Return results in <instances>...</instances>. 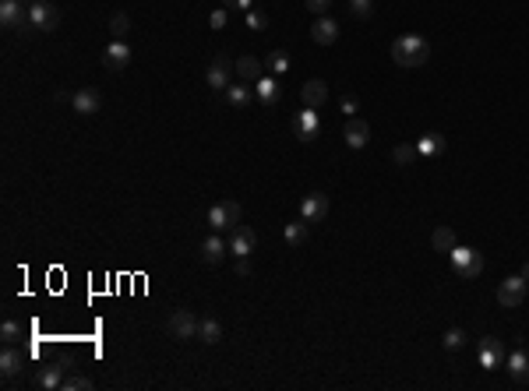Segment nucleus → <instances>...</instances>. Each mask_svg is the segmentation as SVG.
Wrapping results in <instances>:
<instances>
[{"label":"nucleus","instance_id":"31","mask_svg":"<svg viewBox=\"0 0 529 391\" xmlns=\"http://www.w3.org/2000/svg\"><path fill=\"white\" fill-rule=\"evenodd\" d=\"M283 233H286V244H290V247H300V244L307 240V226H303V218H300V222H286V230H283Z\"/></svg>","mask_w":529,"mask_h":391},{"label":"nucleus","instance_id":"1","mask_svg":"<svg viewBox=\"0 0 529 391\" xmlns=\"http://www.w3.org/2000/svg\"><path fill=\"white\" fill-rule=\"evenodd\" d=\"M392 61L399 67H423L431 61V42L423 35H416V32H406V35H399L392 42Z\"/></svg>","mask_w":529,"mask_h":391},{"label":"nucleus","instance_id":"42","mask_svg":"<svg viewBox=\"0 0 529 391\" xmlns=\"http://www.w3.org/2000/svg\"><path fill=\"white\" fill-rule=\"evenodd\" d=\"M522 278H526V282H529V261L522 264Z\"/></svg>","mask_w":529,"mask_h":391},{"label":"nucleus","instance_id":"36","mask_svg":"<svg viewBox=\"0 0 529 391\" xmlns=\"http://www.w3.org/2000/svg\"><path fill=\"white\" fill-rule=\"evenodd\" d=\"M349 11L356 18H370V11H374V0H349Z\"/></svg>","mask_w":529,"mask_h":391},{"label":"nucleus","instance_id":"39","mask_svg":"<svg viewBox=\"0 0 529 391\" xmlns=\"http://www.w3.org/2000/svg\"><path fill=\"white\" fill-rule=\"evenodd\" d=\"M329 8V0H307V11H314V15H322Z\"/></svg>","mask_w":529,"mask_h":391},{"label":"nucleus","instance_id":"21","mask_svg":"<svg viewBox=\"0 0 529 391\" xmlns=\"http://www.w3.org/2000/svg\"><path fill=\"white\" fill-rule=\"evenodd\" d=\"M254 92H258L261 106H276V102L283 99V88L276 85V78H258V81H254Z\"/></svg>","mask_w":529,"mask_h":391},{"label":"nucleus","instance_id":"7","mask_svg":"<svg viewBox=\"0 0 529 391\" xmlns=\"http://www.w3.org/2000/svg\"><path fill=\"white\" fill-rule=\"evenodd\" d=\"M526 289H529L526 278H522V275H512V278H505V282L498 286V303H501V307H522Z\"/></svg>","mask_w":529,"mask_h":391},{"label":"nucleus","instance_id":"14","mask_svg":"<svg viewBox=\"0 0 529 391\" xmlns=\"http://www.w3.org/2000/svg\"><path fill=\"white\" fill-rule=\"evenodd\" d=\"M325 215H329V198H325V194L314 191V194H307V198L300 201V218H303V222H322Z\"/></svg>","mask_w":529,"mask_h":391},{"label":"nucleus","instance_id":"41","mask_svg":"<svg viewBox=\"0 0 529 391\" xmlns=\"http://www.w3.org/2000/svg\"><path fill=\"white\" fill-rule=\"evenodd\" d=\"M237 275H251V261L247 257H237Z\"/></svg>","mask_w":529,"mask_h":391},{"label":"nucleus","instance_id":"12","mask_svg":"<svg viewBox=\"0 0 529 391\" xmlns=\"http://www.w3.org/2000/svg\"><path fill=\"white\" fill-rule=\"evenodd\" d=\"M293 134L300 138V141H314L317 134H322V124H317V113L314 109H300V113L293 117Z\"/></svg>","mask_w":529,"mask_h":391},{"label":"nucleus","instance_id":"37","mask_svg":"<svg viewBox=\"0 0 529 391\" xmlns=\"http://www.w3.org/2000/svg\"><path fill=\"white\" fill-rule=\"evenodd\" d=\"M208 25H212V29H223V25H226V8L212 11V15H208Z\"/></svg>","mask_w":529,"mask_h":391},{"label":"nucleus","instance_id":"3","mask_svg":"<svg viewBox=\"0 0 529 391\" xmlns=\"http://www.w3.org/2000/svg\"><path fill=\"white\" fill-rule=\"evenodd\" d=\"M208 226L216 230V233L240 226V205H237V201H219V205H212V208H208Z\"/></svg>","mask_w":529,"mask_h":391},{"label":"nucleus","instance_id":"15","mask_svg":"<svg viewBox=\"0 0 529 391\" xmlns=\"http://www.w3.org/2000/svg\"><path fill=\"white\" fill-rule=\"evenodd\" d=\"M501 363H505L501 339H494V335H491V339H484V342H480V367H484V370H498Z\"/></svg>","mask_w":529,"mask_h":391},{"label":"nucleus","instance_id":"19","mask_svg":"<svg viewBox=\"0 0 529 391\" xmlns=\"http://www.w3.org/2000/svg\"><path fill=\"white\" fill-rule=\"evenodd\" d=\"M64 370H68L64 363L39 367V370H35V384H39V388H49V391H53V388H64Z\"/></svg>","mask_w":529,"mask_h":391},{"label":"nucleus","instance_id":"13","mask_svg":"<svg viewBox=\"0 0 529 391\" xmlns=\"http://www.w3.org/2000/svg\"><path fill=\"white\" fill-rule=\"evenodd\" d=\"M325 99H329V85H325L322 78H310V81H303V85H300V102H303L307 109L325 106Z\"/></svg>","mask_w":529,"mask_h":391},{"label":"nucleus","instance_id":"43","mask_svg":"<svg viewBox=\"0 0 529 391\" xmlns=\"http://www.w3.org/2000/svg\"><path fill=\"white\" fill-rule=\"evenodd\" d=\"M25 4H35V0H25Z\"/></svg>","mask_w":529,"mask_h":391},{"label":"nucleus","instance_id":"40","mask_svg":"<svg viewBox=\"0 0 529 391\" xmlns=\"http://www.w3.org/2000/svg\"><path fill=\"white\" fill-rule=\"evenodd\" d=\"M342 113H356V99L353 95H342Z\"/></svg>","mask_w":529,"mask_h":391},{"label":"nucleus","instance_id":"8","mask_svg":"<svg viewBox=\"0 0 529 391\" xmlns=\"http://www.w3.org/2000/svg\"><path fill=\"white\" fill-rule=\"evenodd\" d=\"M131 46H127V39H113L110 46H106V53H102V67L106 71H124L127 64H131Z\"/></svg>","mask_w":529,"mask_h":391},{"label":"nucleus","instance_id":"10","mask_svg":"<svg viewBox=\"0 0 529 391\" xmlns=\"http://www.w3.org/2000/svg\"><path fill=\"white\" fill-rule=\"evenodd\" d=\"M230 61L223 57H212V64H208V71H205V81H208V88H216V92H226L230 88Z\"/></svg>","mask_w":529,"mask_h":391},{"label":"nucleus","instance_id":"35","mask_svg":"<svg viewBox=\"0 0 529 391\" xmlns=\"http://www.w3.org/2000/svg\"><path fill=\"white\" fill-rule=\"evenodd\" d=\"M88 388H92V377H85V374H74L64 381V391H88Z\"/></svg>","mask_w":529,"mask_h":391},{"label":"nucleus","instance_id":"27","mask_svg":"<svg viewBox=\"0 0 529 391\" xmlns=\"http://www.w3.org/2000/svg\"><path fill=\"white\" fill-rule=\"evenodd\" d=\"M416 148H420V155H438V152H445V134H438V131L423 134L416 141Z\"/></svg>","mask_w":529,"mask_h":391},{"label":"nucleus","instance_id":"9","mask_svg":"<svg viewBox=\"0 0 529 391\" xmlns=\"http://www.w3.org/2000/svg\"><path fill=\"white\" fill-rule=\"evenodd\" d=\"M254 247H258V233L251 230V226H233V237H230V254L233 257H251L254 254Z\"/></svg>","mask_w":529,"mask_h":391},{"label":"nucleus","instance_id":"17","mask_svg":"<svg viewBox=\"0 0 529 391\" xmlns=\"http://www.w3.org/2000/svg\"><path fill=\"white\" fill-rule=\"evenodd\" d=\"M342 134H346V145H349V148H363V145H367V138H370V127H367V120L349 117Z\"/></svg>","mask_w":529,"mask_h":391},{"label":"nucleus","instance_id":"34","mask_svg":"<svg viewBox=\"0 0 529 391\" xmlns=\"http://www.w3.org/2000/svg\"><path fill=\"white\" fill-rule=\"evenodd\" d=\"M244 22H247V29H251V32H264V29H269V18H264L261 11H254V8H251V11H244Z\"/></svg>","mask_w":529,"mask_h":391},{"label":"nucleus","instance_id":"25","mask_svg":"<svg viewBox=\"0 0 529 391\" xmlns=\"http://www.w3.org/2000/svg\"><path fill=\"white\" fill-rule=\"evenodd\" d=\"M237 74H240L247 85H254V81L261 78V61H258V57H247V53H244V57L237 61Z\"/></svg>","mask_w":529,"mask_h":391},{"label":"nucleus","instance_id":"23","mask_svg":"<svg viewBox=\"0 0 529 391\" xmlns=\"http://www.w3.org/2000/svg\"><path fill=\"white\" fill-rule=\"evenodd\" d=\"M431 247H434L438 254H452V250L459 247V240H455V233H452L448 226H438V230L431 233Z\"/></svg>","mask_w":529,"mask_h":391},{"label":"nucleus","instance_id":"20","mask_svg":"<svg viewBox=\"0 0 529 391\" xmlns=\"http://www.w3.org/2000/svg\"><path fill=\"white\" fill-rule=\"evenodd\" d=\"M226 247H230V244H226L219 233H212V237L201 244V261H205V264H219L223 254H226Z\"/></svg>","mask_w":529,"mask_h":391},{"label":"nucleus","instance_id":"29","mask_svg":"<svg viewBox=\"0 0 529 391\" xmlns=\"http://www.w3.org/2000/svg\"><path fill=\"white\" fill-rule=\"evenodd\" d=\"M264 67H269L272 74H286L290 71V53L286 49H272L269 61H264Z\"/></svg>","mask_w":529,"mask_h":391},{"label":"nucleus","instance_id":"26","mask_svg":"<svg viewBox=\"0 0 529 391\" xmlns=\"http://www.w3.org/2000/svg\"><path fill=\"white\" fill-rule=\"evenodd\" d=\"M22 339H25V328H22L18 321L8 317L4 324H0V342H4V346H18Z\"/></svg>","mask_w":529,"mask_h":391},{"label":"nucleus","instance_id":"16","mask_svg":"<svg viewBox=\"0 0 529 391\" xmlns=\"http://www.w3.org/2000/svg\"><path fill=\"white\" fill-rule=\"evenodd\" d=\"M310 39H314L317 46H332V42L339 39V22H335V18H317L314 29H310Z\"/></svg>","mask_w":529,"mask_h":391},{"label":"nucleus","instance_id":"18","mask_svg":"<svg viewBox=\"0 0 529 391\" xmlns=\"http://www.w3.org/2000/svg\"><path fill=\"white\" fill-rule=\"evenodd\" d=\"M505 367H508V374H512L519 384H526V381H529V353H526V349L508 353V356H505Z\"/></svg>","mask_w":529,"mask_h":391},{"label":"nucleus","instance_id":"6","mask_svg":"<svg viewBox=\"0 0 529 391\" xmlns=\"http://www.w3.org/2000/svg\"><path fill=\"white\" fill-rule=\"evenodd\" d=\"M22 4L25 0H0V25L15 29V32H25V25H32V22H29V11Z\"/></svg>","mask_w":529,"mask_h":391},{"label":"nucleus","instance_id":"30","mask_svg":"<svg viewBox=\"0 0 529 391\" xmlns=\"http://www.w3.org/2000/svg\"><path fill=\"white\" fill-rule=\"evenodd\" d=\"M469 342V335H466V328H448L445 331V339H441V346L448 349V353H455V349H462Z\"/></svg>","mask_w":529,"mask_h":391},{"label":"nucleus","instance_id":"38","mask_svg":"<svg viewBox=\"0 0 529 391\" xmlns=\"http://www.w3.org/2000/svg\"><path fill=\"white\" fill-rule=\"evenodd\" d=\"M254 0H223V8H237V11H251Z\"/></svg>","mask_w":529,"mask_h":391},{"label":"nucleus","instance_id":"2","mask_svg":"<svg viewBox=\"0 0 529 391\" xmlns=\"http://www.w3.org/2000/svg\"><path fill=\"white\" fill-rule=\"evenodd\" d=\"M448 257H452V268H455L459 278H476L484 271V254L473 250V247H455Z\"/></svg>","mask_w":529,"mask_h":391},{"label":"nucleus","instance_id":"28","mask_svg":"<svg viewBox=\"0 0 529 391\" xmlns=\"http://www.w3.org/2000/svg\"><path fill=\"white\" fill-rule=\"evenodd\" d=\"M226 102H230L233 109H244V106L251 102V88H247V81H244V85H230V88H226Z\"/></svg>","mask_w":529,"mask_h":391},{"label":"nucleus","instance_id":"11","mask_svg":"<svg viewBox=\"0 0 529 391\" xmlns=\"http://www.w3.org/2000/svg\"><path fill=\"white\" fill-rule=\"evenodd\" d=\"M71 106H74L78 117H95L99 109H102V95H99L95 88H78V92L71 95Z\"/></svg>","mask_w":529,"mask_h":391},{"label":"nucleus","instance_id":"33","mask_svg":"<svg viewBox=\"0 0 529 391\" xmlns=\"http://www.w3.org/2000/svg\"><path fill=\"white\" fill-rule=\"evenodd\" d=\"M416 155H420V148H416V145H399V148L392 152V159H395L399 166H409V162H416Z\"/></svg>","mask_w":529,"mask_h":391},{"label":"nucleus","instance_id":"24","mask_svg":"<svg viewBox=\"0 0 529 391\" xmlns=\"http://www.w3.org/2000/svg\"><path fill=\"white\" fill-rule=\"evenodd\" d=\"M198 339H201L205 346H216V342L223 339V324H219L216 317H201V328H198Z\"/></svg>","mask_w":529,"mask_h":391},{"label":"nucleus","instance_id":"5","mask_svg":"<svg viewBox=\"0 0 529 391\" xmlns=\"http://www.w3.org/2000/svg\"><path fill=\"white\" fill-rule=\"evenodd\" d=\"M29 22H32V29H39V32H53L61 25V11L49 4V0H35V4H29Z\"/></svg>","mask_w":529,"mask_h":391},{"label":"nucleus","instance_id":"32","mask_svg":"<svg viewBox=\"0 0 529 391\" xmlns=\"http://www.w3.org/2000/svg\"><path fill=\"white\" fill-rule=\"evenodd\" d=\"M110 32H113V39H127V35H131V18H127L124 11H117V15L110 18Z\"/></svg>","mask_w":529,"mask_h":391},{"label":"nucleus","instance_id":"4","mask_svg":"<svg viewBox=\"0 0 529 391\" xmlns=\"http://www.w3.org/2000/svg\"><path fill=\"white\" fill-rule=\"evenodd\" d=\"M198 328H201V321H198L191 310H173L170 321H166V331L173 335V339H180V342L198 339Z\"/></svg>","mask_w":529,"mask_h":391},{"label":"nucleus","instance_id":"22","mask_svg":"<svg viewBox=\"0 0 529 391\" xmlns=\"http://www.w3.org/2000/svg\"><path fill=\"white\" fill-rule=\"evenodd\" d=\"M22 367H25V356H22L15 346H8L4 353H0V374H4V377H15V374H22Z\"/></svg>","mask_w":529,"mask_h":391}]
</instances>
